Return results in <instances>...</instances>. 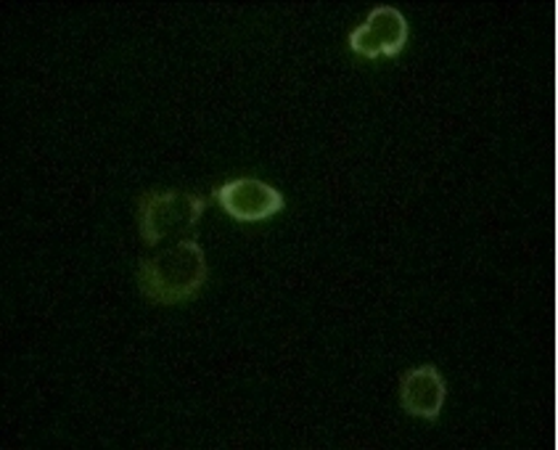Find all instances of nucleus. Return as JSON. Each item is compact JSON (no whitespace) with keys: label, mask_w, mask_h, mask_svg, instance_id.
I'll use <instances>...</instances> for the list:
<instances>
[{"label":"nucleus","mask_w":558,"mask_h":450,"mask_svg":"<svg viewBox=\"0 0 558 450\" xmlns=\"http://www.w3.org/2000/svg\"><path fill=\"white\" fill-rule=\"evenodd\" d=\"M405 42L408 22L392 5H378L350 35V48L365 59H392L405 48Z\"/></svg>","instance_id":"3"},{"label":"nucleus","mask_w":558,"mask_h":450,"mask_svg":"<svg viewBox=\"0 0 558 450\" xmlns=\"http://www.w3.org/2000/svg\"><path fill=\"white\" fill-rule=\"evenodd\" d=\"M215 199L241 223H259V220H268L287 207L283 196L257 178H239V181L222 183L215 191Z\"/></svg>","instance_id":"4"},{"label":"nucleus","mask_w":558,"mask_h":450,"mask_svg":"<svg viewBox=\"0 0 558 450\" xmlns=\"http://www.w3.org/2000/svg\"><path fill=\"white\" fill-rule=\"evenodd\" d=\"M445 394H448V387H445V379L434 366L413 368L400 381L402 409L411 416L426 418V422H434L439 416L445 405Z\"/></svg>","instance_id":"5"},{"label":"nucleus","mask_w":558,"mask_h":450,"mask_svg":"<svg viewBox=\"0 0 558 450\" xmlns=\"http://www.w3.org/2000/svg\"><path fill=\"white\" fill-rule=\"evenodd\" d=\"M207 283V260L194 239H183L175 246L157 252L141 263L138 287L154 305H181L194 300Z\"/></svg>","instance_id":"1"},{"label":"nucleus","mask_w":558,"mask_h":450,"mask_svg":"<svg viewBox=\"0 0 558 450\" xmlns=\"http://www.w3.org/2000/svg\"><path fill=\"white\" fill-rule=\"evenodd\" d=\"M204 212V199L189 191H148L138 202L141 236L146 244H159L170 236H183L196 228Z\"/></svg>","instance_id":"2"}]
</instances>
